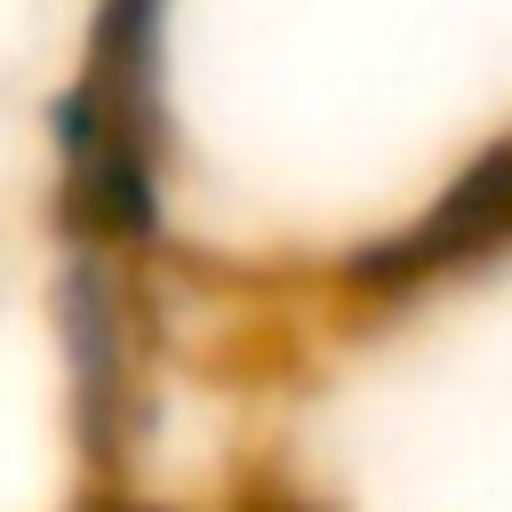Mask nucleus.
I'll use <instances>...</instances> for the list:
<instances>
[{"mask_svg": "<svg viewBox=\"0 0 512 512\" xmlns=\"http://www.w3.org/2000/svg\"><path fill=\"white\" fill-rule=\"evenodd\" d=\"M160 16L168 0H104L80 80L48 104L64 152L56 208L80 240H144L160 216Z\"/></svg>", "mask_w": 512, "mask_h": 512, "instance_id": "f257e3e1", "label": "nucleus"}, {"mask_svg": "<svg viewBox=\"0 0 512 512\" xmlns=\"http://www.w3.org/2000/svg\"><path fill=\"white\" fill-rule=\"evenodd\" d=\"M496 248H512V144H488L408 232L360 248L352 256V280L400 296L416 280H440V272H464V264L496 256Z\"/></svg>", "mask_w": 512, "mask_h": 512, "instance_id": "f03ea898", "label": "nucleus"}, {"mask_svg": "<svg viewBox=\"0 0 512 512\" xmlns=\"http://www.w3.org/2000/svg\"><path fill=\"white\" fill-rule=\"evenodd\" d=\"M56 328H64V360H72V416L88 456H120V424H128V320H120V288L96 256H72L56 280Z\"/></svg>", "mask_w": 512, "mask_h": 512, "instance_id": "7ed1b4c3", "label": "nucleus"}, {"mask_svg": "<svg viewBox=\"0 0 512 512\" xmlns=\"http://www.w3.org/2000/svg\"><path fill=\"white\" fill-rule=\"evenodd\" d=\"M88 512H144V504H88Z\"/></svg>", "mask_w": 512, "mask_h": 512, "instance_id": "20e7f679", "label": "nucleus"}]
</instances>
